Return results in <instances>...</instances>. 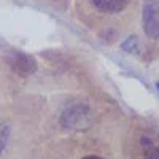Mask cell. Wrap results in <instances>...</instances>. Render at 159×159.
I'll use <instances>...</instances> for the list:
<instances>
[{
  "mask_svg": "<svg viewBox=\"0 0 159 159\" xmlns=\"http://www.w3.org/2000/svg\"><path fill=\"white\" fill-rule=\"evenodd\" d=\"M143 30L150 38H159V0H143Z\"/></svg>",
  "mask_w": 159,
  "mask_h": 159,
  "instance_id": "cell-1",
  "label": "cell"
},
{
  "mask_svg": "<svg viewBox=\"0 0 159 159\" xmlns=\"http://www.w3.org/2000/svg\"><path fill=\"white\" fill-rule=\"evenodd\" d=\"M11 67L18 75L21 76H27L30 73L35 72L37 69V64L30 56H25V54H16L15 59L11 61Z\"/></svg>",
  "mask_w": 159,
  "mask_h": 159,
  "instance_id": "cell-2",
  "label": "cell"
},
{
  "mask_svg": "<svg viewBox=\"0 0 159 159\" xmlns=\"http://www.w3.org/2000/svg\"><path fill=\"white\" fill-rule=\"evenodd\" d=\"M140 147L145 159H159V139L151 135H143L140 139Z\"/></svg>",
  "mask_w": 159,
  "mask_h": 159,
  "instance_id": "cell-3",
  "label": "cell"
},
{
  "mask_svg": "<svg viewBox=\"0 0 159 159\" xmlns=\"http://www.w3.org/2000/svg\"><path fill=\"white\" fill-rule=\"evenodd\" d=\"M91 3L97 10L105 13H118L127 7L129 0H91Z\"/></svg>",
  "mask_w": 159,
  "mask_h": 159,
  "instance_id": "cell-4",
  "label": "cell"
},
{
  "mask_svg": "<svg viewBox=\"0 0 159 159\" xmlns=\"http://www.w3.org/2000/svg\"><path fill=\"white\" fill-rule=\"evenodd\" d=\"M8 139H10V124L7 121H0V154L3 153Z\"/></svg>",
  "mask_w": 159,
  "mask_h": 159,
  "instance_id": "cell-5",
  "label": "cell"
},
{
  "mask_svg": "<svg viewBox=\"0 0 159 159\" xmlns=\"http://www.w3.org/2000/svg\"><path fill=\"white\" fill-rule=\"evenodd\" d=\"M121 48L124 49V51H127V52H137L139 51V40H137V37H129L126 42L121 45Z\"/></svg>",
  "mask_w": 159,
  "mask_h": 159,
  "instance_id": "cell-6",
  "label": "cell"
},
{
  "mask_svg": "<svg viewBox=\"0 0 159 159\" xmlns=\"http://www.w3.org/2000/svg\"><path fill=\"white\" fill-rule=\"evenodd\" d=\"M81 159H103V157H100V156H94V154H89V156H84V157H81Z\"/></svg>",
  "mask_w": 159,
  "mask_h": 159,
  "instance_id": "cell-7",
  "label": "cell"
},
{
  "mask_svg": "<svg viewBox=\"0 0 159 159\" xmlns=\"http://www.w3.org/2000/svg\"><path fill=\"white\" fill-rule=\"evenodd\" d=\"M156 88H157V89H159V83H157V84H156Z\"/></svg>",
  "mask_w": 159,
  "mask_h": 159,
  "instance_id": "cell-8",
  "label": "cell"
}]
</instances>
